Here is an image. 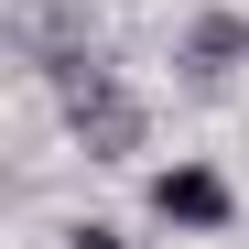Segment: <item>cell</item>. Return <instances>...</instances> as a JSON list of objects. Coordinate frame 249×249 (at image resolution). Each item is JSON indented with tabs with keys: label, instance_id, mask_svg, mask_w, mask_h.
<instances>
[{
	"label": "cell",
	"instance_id": "6da1fadb",
	"mask_svg": "<svg viewBox=\"0 0 249 249\" xmlns=\"http://www.w3.org/2000/svg\"><path fill=\"white\" fill-rule=\"evenodd\" d=\"M44 87H54V108H65V130H76V152H87V162H141L152 108H141V87H119V76H108V54H87V44L54 54Z\"/></svg>",
	"mask_w": 249,
	"mask_h": 249
},
{
	"label": "cell",
	"instance_id": "7a4b0ae2",
	"mask_svg": "<svg viewBox=\"0 0 249 249\" xmlns=\"http://www.w3.org/2000/svg\"><path fill=\"white\" fill-rule=\"evenodd\" d=\"M152 217L184 228V238H217V228L238 217V195H228L217 162H162V174H152Z\"/></svg>",
	"mask_w": 249,
	"mask_h": 249
},
{
	"label": "cell",
	"instance_id": "3957f363",
	"mask_svg": "<svg viewBox=\"0 0 249 249\" xmlns=\"http://www.w3.org/2000/svg\"><path fill=\"white\" fill-rule=\"evenodd\" d=\"M184 65H206V76L249 65V11H195V33H184Z\"/></svg>",
	"mask_w": 249,
	"mask_h": 249
},
{
	"label": "cell",
	"instance_id": "277c9868",
	"mask_svg": "<svg viewBox=\"0 0 249 249\" xmlns=\"http://www.w3.org/2000/svg\"><path fill=\"white\" fill-rule=\"evenodd\" d=\"M65 249H130V238H119V228H98V217H87V228H65Z\"/></svg>",
	"mask_w": 249,
	"mask_h": 249
}]
</instances>
